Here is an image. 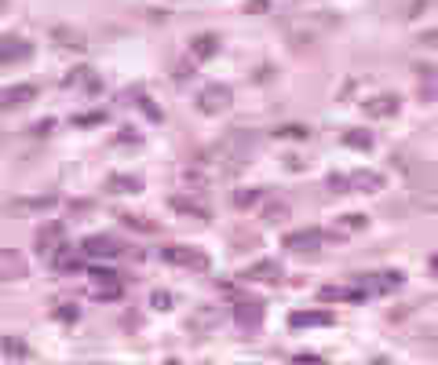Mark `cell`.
<instances>
[{
	"instance_id": "6da1fadb",
	"label": "cell",
	"mask_w": 438,
	"mask_h": 365,
	"mask_svg": "<svg viewBox=\"0 0 438 365\" xmlns=\"http://www.w3.org/2000/svg\"><path fill=\"white\" fill-rule=\"evenodd\" d=\"M259 147L256 132H245V128H231L219 142L208 147V154L201 157V165L212 168V176H238L241 168L252 161V154Z\"/></svg>"
},
{
	"instance_id": "7a4b0ae2",
	"label": "cell",
	"mask_w": 438,
	"mask_h": 365,
	"mask_svg": "<svg viewBox=\"0 0 438 365\" xmlns=\"http://www.w3.org/2000/svg\"><path fill=\"white\" fill-rule=\"evenodd\" d=\"M340 19L336 15H329V11H314V15H303V19H292L289 22V40L296 44V47H303V44H311L318 33H326V29H333Z\"/></svg>"
},
{
	"instance_id": "3957f363",
	"label": "cell",
	"mask_w": 438,
	"mask_h": 365,
	"mask_svg": "<svg viewBox=\"0 0 438 365\" xmlns=\"http://www.w3.org/2000/svg\"><path fill=\"white\" fill-rule=\"evenodd\" d=\"M231 103H234V91L226 88V84H208V88L198 91V110H201L205 117L226 114V110H231Z\"/></svg>"
},
{
	"instance_id": "277c9868",
	"label": "cell",
	"mask_w": 438,
	"mask_h": 365,
	"mask_svg": "<svg viewBox=\"0 0 438 365\" xmlns=\"http://www.w3.org/2000/svg\"><path fill=\"white\" fill-rule=\"evenodd\" d=\"M161 260L172 267H187V271H208V256L194 245H168L161 248Z\"/></svg>"
},
{
	"instance_id": "5b68a950",
	"label": "cell",
	"mask_w": 438,
	"mask_h": 365,
	"mask_svg": "<svg viewBox=\"0 0 438 365\" xmlns=\"http://www.w3.org/2000/svg\"><path fill=\"white\" fill-rule=\"evenodd\" d=\"M402 281H405L402 271H380V274H358V278H354V285H358L365 296H372V292H395V289H402Z\"/></svg>"
},
{
	"instance_id": "8992f818",
	"label": "cell",
	"mask_w": 438,
	"mask_h": 365,
	"mask_svg": "<svg viewBox=\"0 0 438 365\" xmlns=\"http://www.w3.org/2000/svg\"><path fill=\"white\" fill-rule=\"evenodd\" d=\"M29 274V263L19 248H0V281H22Z\"/></svg>"
},
{
	"instance_id": "52a82bcc",
	"label": "cell",
	"mask_w": 438,
	"mask_h": 365,
	"mask_svg": "<svg viewBox=\"0 0 438 365\" xmlns=\"http://www.w3.org/2000/svg\"><path fill=\"white\" fill-rule=\"evenodd\" d=\"M321 245H326V234H321L318 227H307V230H292V234H285V248H289V252H318Z\"/></svg>"
},
{
	"instance_id": "ba28073f",
	"label": "cell",
	"mask_w": 438,
	"mask_h": 365,
	"mask_svg": "<svg viewBox=\"0 0 438 365\" xmlns=\"http://www.w3.org/2000/svg\"><path fill=\"white\" fill-rule=\"evenodd\" d=\"M344 179H347V194H377V190L384 186V176L372 172V168H354Z\"/></svg>"
},
{
	"instance_id": "9c48e42d",
	"label": "cell",
	"mask_w": 438,
	"mask_h": 365,
	"mask_svg": "<svg viewBox=\"0 0 438 365\" xmlns=\"http://www.w3.org/2000/svg\"><path fill=\"white\" fill-rule=\"evenodd\" d=\"M80 252L92 256V260H117L121 256V245L113 241V237H106V234H92V237H85Z\"/></svg>"
},
{
	"instance_id": "30bf717a",
	"label": "cell",
	"mask_w": 438,
	"mask_h": 365,
	"mask_svg": "<svg viewBox=\"0 0 438 365\" xmlns=\"http://www.w3.org/2000/svg\"><path fill=\"white\" fill-rule=\"evenodd\" d=\"M168 204H172V212L190 216V219H201V223H208V219H212V209H208L205 201H198L194 194H190V198H187V194H172Z\"/></svg>"
},
{
	"instance_id": "8fae6325",
	"label": "cell",
	"mask_w": 438,
	"mask_h": 365,
	"mask_svg": "<svg viewBox=\"0 0 438 365\" xmlns=\"http://www.w3.org/2000/svg\"><path fill=\"white\" fill-rule=\"evenodd\" d=\"M180 183H183V190H190V194H205L208 190V183H212V168L208 165H190V168H180Z\"/></svg>"
},
{
	"instance_id": "7c38bea8",
	"label": "cell",
	"mask_w": 438,
	"mask_h": 365,
	"mask_svg": "<svg viewBox=\"0 0 438 365\" xmlns=\"http://www.w3.org/2000/svg\"><path fill=\"white\" fill-rule=\"evenodd\" d=\"M190 332H194V336H208V332H212V329H219V307H198V311H194L190 314V325H187Z\"/></svg>"
},
{
	"instance_id": "4fadbf2b",
	"label": "cell",
	"mask_w": 438,
	"mask_h": 365,
	"mask_svg": "<svg viewBox=\"0 0 438 365\" xmlns=\"http://www.w3.org/2000/svg\"><path fill=\"white\" fill-rule=\"evenodd\" d=\"M52 40L59 47H70V52H88L85 29H73V26H52Z\"/></svg>"
},
{
	"instance_id": "5bb4252c",
	"label": "cell",
	"mask_w": 438,
	"mask_h": 365,
	"mask_svg": "<svg viewBox=\"0 0 438 365\" xmlns=\"http://www.w3.org/2000/svg\"><path fill=\"white\" fill-rule=\"evenodd\" d=\"M333 311H292L289 325L292 329H318V325H333Z\"/></svg>"
},
{
	"instance_id": "9a60e30c",
	"label": "cell",
	"mask_w": 438,
	"mask_h": 365,
	"mask_svg": "<svg viewBox=\"0 0 438 365\" xmlns=\"http://www.w3.org/2000/svg\"><path fill=\"white\" fill-rule=\"evenodd\" d=\"M37 99V88L34 84H11L0 91V110H15V106H26Z\"/></svg>"
},
{
	"instance_id": "2e32d148",
	"label": "cell",
	"mask_w": 438,
	"mask_h": 365,
	"mask_svg": "<svg viewBox=\"0 0 438 365\" xmlns=\"http://www.w3.org/2000/svg\"><path fill=\"white\" fill-rule=\"evenodd\" d=\"M212 55H219V37L216 33H198L190 40V59L194 62H208Z\"/></svg>"
},
{
	"instance_id": "e0dca14e",
	"label": "cell",
	"mask_w": 438,
	"mask_h": 365,
	"mask_svg": "<svg viewBox=\"0 0 438 365\" xmlns=\"http://www.w3.org/2000/svg\"><path fill=\"white\" fill-rule=\"evenodd\" d=\"M22 59H29V44L22 37H0V66L22 62Z\"/></svg>"
},
{
	"instance_id": "ac0fdd59",
	"label": "cell",
	"mask_w": 438,
	"mask_h": 365,
	"mask_svg": "<svg viewBox=\"0 0 438 365\" xmlns=\"http://www.w3.org/2000/svg\"><path fill=\"white\" fill-rule=\"evenodd\" d=\"M321 299H326V304H358V299H365V292L358 289V285H329V289H321L318 292Z\"/></svg>"
},
{
	"instance_id": "d6986e66",
	"label": "cell",
	"mask_w": 438,
	"mask_h": 365,
	"mask_svg": "<svg viewBox=\"0 0 438 365\" xmlns=\"http://www.w3.org/2000/svg\"><path fill=\"white\" fill-rule=\"evenodd\" d=\"M241 278H245V281H282V263L278 260H259Z\"/></svg>"
},
{
	"instance_id": "ffe728a7",
	"label": "cell",
	"mask_w": 438,
	"mask_h": 365,
	"mask_svg": "<svg viewBox=\"0 0 438 365\" xmlns=\"http://www.w3.org/2000/svg\"><path fill=\"white\" fill-rule=\"evenodd\" d=\"M398 106H402L398 95H377V99L365 103V114H369V117H395Z\"/></svg>"
},
{
	"instance_id": "44dd1931",
	"label": "cell",
	"mask_w": 438,
	"mask_h": 365,
	"mask_svg": "<svg viewBox=\"0 0 438 365\" xmlns=\"http://www.w3.org/2000/svg\"><path fill=\"white\" fill-rule=\"evenodd\" d=\"M234 318H238L241 329H259V322H263V304H238Z\"/></svg>"
},
{
	"instance_id": "7402d4cb",
	"label": "cell",
	"mask_w": 438,
	"mask_h": 365,
	"mask_svg": "<svg viewBox=\"0 0 438 365\" xmlns=\"http://www.w3.org/2000/svg\"><path fill=\"white\" fill-rule=\"evenodd\" d=\"M59 198L55 194H44V198H15L11 209L15 212H44V209H55Z\"/></svg>"
},
{
	"instance_id": "603a6c76",
	"label": "cell",
	"mask_w": 438,
	"mask_h": 365,
	"mask_svg": "<svg viewBox=\"0 0 438 365\" xmlns=\"http://www.w3.org/2000/svg\"><path fill=\"white\" fill-rule=\"evenodd\" d=\"M139 190H143L139 176H121V172H117V176L106 179V194H139Z\"/></svg>"
},
{
	"instance_id": "cb8c5ba5",
	"label": "cell",
	"mask_w": 438,
	"mask_h": 365,
	"mask_svg": "<svg viewBox=\"0 0 438 365\" xmlns=\"http://www.w3.org/2000/svg\"><path fill=\"white\" fill-rule=\"evenodd\" d=\"M0 351H4V358H19V362L34 358V351H29V343L22 336H4V340H0Z\"/></svg>"
},
{
	"instance_id": "d4e9b609",
	"label": "cell",
	"mask_w": 438,
	"mask_h": 365,
	"mask_svg": "<svg viewBox=\"0 0 438 365\" xmlns=\"http://www.w3.org/2000/svg\"><path fill=\"white\" fill-rule=\"evenodd\" d=\"M59 245H62V227H59V223L44 227V230L37 234V248H41V256H52Z\"/></svg>"
},
{
	"instance_id": "484cf974",
	"label": "cell",
	"mask_w": 438,
	"mask_h": 365,
	"mask_svg": "<svg viewBox=\"0 0 438 365\" xmlns=\"http://www.w3.org/2000/svg\"><path fill=\"white\" fill-rule=\"evenodd\" d=\"M66 84H70V88L77 84V88H88V91H95V88H99V77H95L88 66H80V70H73V73L66 77Z\"/></svg>"
},
{
	"instance_id": "4316f807",
	"label": "cell",
	"mask_w": 438,
	"mask_h": 365,
	"mask_svg": "<svg viewBox=\"0 0 438 365\" xmlns=\"http://www.w3.org/2000/svg\"><path fill=\"white\" fill-rule=\"evenodd\" d=\"M92 296H95V299H117V296H121V278L95 281V285H92Z\"/></svg>"
},
{
	"instance_id": "83f0119b",
	"label": "cell",
	"mask_w": 438,
	"mask_h": 365,
	"mask_svg": "<svg viewBox=\"0 0 438 365\" xmlns=\"http://www.w3.org/2000/svg\"><path fill=\"white\" fill-rule=\"evenodd\" d=\"M307 135H311L307 124H278L274 128V139H307Z\"/></svg>"
},
{
	"instance_id": "f1b7e54d",
	"label": "cell",
	"mask_w": 438,
	"mask_h": 365,
	"mask_svg": "<svg viewBox=\"0 0 438 365\" xmlns=\"http://www.w3.org/2000/svg\"><path fill=\"white\" fill-rule=\"evenodd\" d=\"M344 147H351V150H369V147H372V135H369V132H347V135H344Z\"/></svg>"
},
{
	"instance_id": "f546056e",
	"label": "cell",
	"mask_w": 438,
	"mask_h": 365,
	"mask_svg": "<svg viewBox=\"0 0 438 365\" xmlns=\"http://www.w3.org/2000/svg\"><path fill=\"white\" fill-rule=\"evenodd\" d=\"M259 198H263V194H259L256 186H249V190H234V204H238V209H252Z\"/></svg>"
},
{
	"instance_id": "4dcf8cb0",
	"label": "cell",
	"mask_w": 438,
	"mask_h": 365,
	"mask_svg": "<svg viewBox=\"0 0 438 365\" xmlns=\"http://www.w3.org/2000/svg\"><path fill=\"white\" fill-rule=\"evenodd\" d=\"M285 216H289V204H285V201H278V204H267V209H263V219H267V223H282Z\"/></svg>"
},
{
	"instance_id": "1f68e13d",
	"label": "cell",
	"mask_w": 438,
	"mask_h": 365,
	"mask_svg": "<svg viewBox=\"0 0 438 365\" xmlns=\"http://www.w3.org/2000/svg\"><path fill=\"white\" fill-rule=\"evenodd\" d=\"M121 223H124V227H136V230H143V234H154V230H157L154 223H146L143 216H128V212L121 216Z\"/></svg>"
},
{
	"instance_id": "d6a6232c",
	"label": "cell",
	"mask_w": 438,
	"mask_h": 365,
	"mask_svg": "<svg viewBox=\"0 0 438 365\" xmlns=\"http://www.w3.org/2000/svg\"><path fill=\"white\" fill-rule=\"evenodd\" d=\"M55 318H59V322H77V318H80V311H77L73 304H59Z\"/></svg>"
},
{
	"instance_id": "836d02e7",
	"label": "cell",
	"mask_w": 438,
	"mask_h": 365,
	"mask_svg": "<svg viewBox=\"0 0 438 365\" xmlns=\"http://www.w3.org/2000/svg\"><path fill=\"white\" fill-rule=\"evenodd\" d=\"M369 223L365 216H358V212H351V216H344V230H362Z\"/></svg>"
},
{
	"instance_id": "e575fe53",
	"label": "cell",
	"mask_w": 438,
	"mask_h": 365,
	"mask_svg": "<svg viewBox=\"0 0 438 365\" xmlns=\"http://www.w3.org/2000/svg\"><path fill=\"white\" fill-rule=\"evenodd\" d=\"M150 304H154L157 311H168V307H172V292H154Z\"/></svg>"
},
{
	"instance_id": "d590c367",
	"label": "cell",
	"mask_w": 438,
	"mask_h": 365,
	"mask_svg": "<svg viewBox=\"0 0 438 365\" xmlns=\"http://www.w3.org/2000/svg\"><path fill=\"white\" fill-rule=\"evenodd\" d=\"M92 278H95V281H113V278H117V271H110V267H95Z\"/></svg>"
},
{
	"instance_id": "8d00e7d4",
	"label": "cell",
	"mask_w": 438,
	"mask_h": 365,
	"mask_svg": "<svg viewBox=\"0 0 438 365\" xmlns=\"http://www.w3.org/2000/svg\"><path fill=\"white\" fill-rule=\"evenodd\" d=\"M329 190H333V194H347V179L344 176H329Z\"/></svg>"
},
{
	"instance_id": "74e56055",
	"label": "cell",
	"mask_w": 438,
	"mask_h": 365,
	"mask_svg": "<svg viewBox=\"0 0 438 365\" xmlns=\"http://www.w3.org/2000/svg\"><path fill=\"white\" fill-rule=\"evenodd\" d=\"M106 114H85V117H77V124H103Z\"/></svg>"
},
{
	"instance_id": "f35d334b",
	"label": "cell",
	"mask_w": 438,
	"mask_h": 365,
	"mask_svg": "<svg viewBox=\"0 0 438 365\" xmlns=\"http://www.w3.org/2000/svg\"><path fill=\"white\" fill-rule=\"evenodd\" d=\"M52 124H55L52 117H48V121H37V124H34V132H37V135H44V132H52Z\"/></svg>"
},
{
	"instance_id": "ab89813d",
	"label": "cell",
	"mask_w": 438,
	"mask_h": 365,
	"mask_svg": "<svg viewBox=\"0 0 438 365\" xmlns=\"http://www.w3.org/2000/svg\"><path fill=\"white\" fill-rule=\"evenodd\" d=\"M245 11H267V0H249Z\"/></svg>"
},
{
	"instance_id": "60d3db41",
	"label": "cell",
	"mask_w": 438,
	"mask_h": 365,
	"mask_svg": "<svg viewBox=\"0 0 438 365\" xmlns=\"http://www.w3.org/2000/svg\"><path fill=\"white\" fill-rule=\"evenodd\" d=\"M8 8H11V0H0V15H8Z\"/></svg>"
}]
</instances>
